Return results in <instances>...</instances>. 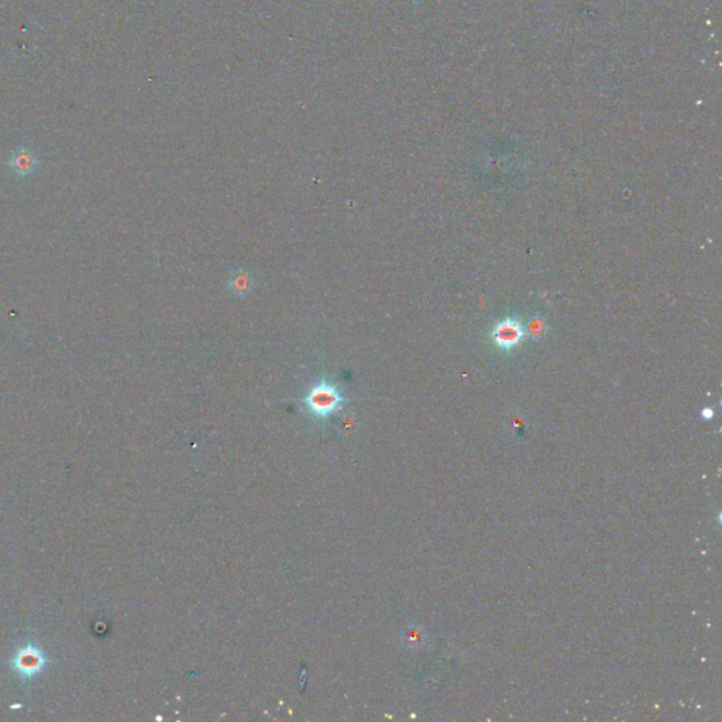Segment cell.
Segmentation results:
<instances>
[{"instance_id":"obj_1","label":"cell","mask_w":722,"mask_h":722,"mask_svg":"<svg viewBox=\"0 0 722 722\" xmlns=\"http://www.w3.org/2000/svg\"><path fill=\"white\" fill-rule=\"evenodd\" d=\"M306 412L316 419H328L343 409L346 397L339 385L328 378H319L302 399Z\"/></svg>"},{"instance_id":"obj_2","label":"cell","mask_w":722,"mask_h":722,"mask_svg":"<svg viewBox=\"0 0 722 722\" xmlns=\"http://www.w3.org/2000/svg\"><path fill=\"white\" fill-rule=\"evenodd\" d=\"M526 337V330L518 319H504L494 325L491 330L492 343L504 351H511L518 347Z\"/></svg>"},{"instance_id":"obj_3","label":"cell","mask_w":722,"mask_h":722,"mask_svg":"<svg viewBox=\"0 0 722 722\" xmlns=\"http://www.w3.org/2000/svg\"><path fill=\"white\" fill-rule=\"evenodd\" d=\"M37 166H39V161H37L36 154L25 147L16 150L9 160V167H11L12 173L20 178L30 175L37 168Z\"/></svg>"},{"instance_id":"obj_4","label":"cell","mask_w":722,"mask_h":722,"mask_svg":"<svg viewBox=\"0 0 722 722\" xmlns=\"http://www.w3.org/2000/svg\"><path fill=\"white\" fill-rule=\"evenodd\" d=\"M254 290V277L247 268H237L228 280V291L235 298H246Z\"/></svg>"},{"instance_id":"obj_5","label":"cell","mask_w":722,"mask_h":722,"mask_svg":"<svg viewBox=\"0 0 722 722\" xmlns=\"http://www.w3.org/2000/svg\"><path fill=\"white\" fill-rule=\"evenodd\" d=\"M546 332V322L542 320L540 318H535L529 322V326H528V332L530 336L533 337H542Z\"/></svg>"}]
</instances>
